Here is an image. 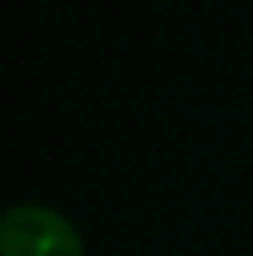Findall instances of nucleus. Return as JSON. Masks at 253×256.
Instances as JSON below:
<instances>
[{
    "mask_svg": "<svg viewBox=\"0 0 253 256\" xmlns=\"http://www.w3.org/2000/svg\"><path fill=\"white\" fill-rule=\"evenodd\" d=\"M0 256H86V242L64 212L26 200L0 219Z\"/></svg>",
    "mask_w": 253,
    "mask_h": 256,
    "instance_id": "f257e3e1",
    "label": "nucleus"
}]
</instances>
